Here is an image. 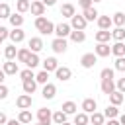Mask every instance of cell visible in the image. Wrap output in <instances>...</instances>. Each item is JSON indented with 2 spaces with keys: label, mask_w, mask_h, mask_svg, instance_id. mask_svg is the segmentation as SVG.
I'll use <instances>...</instances> for the list:
<instances>
[{
  "label": "cell",
  "mask_w": 125,
  "mask_h": 125,
  "mask_svg": "<svg viewBox=\"0 0 125 125\" xmlns=\"http://www.w3.org/2000/svg\"><path fill=\"white\" fill-rule=\"evenodd\" d=\"M70 33H72V27H70V23H66V21H61V23H57V25H55V37L66 39V37H70Z\"/></svg>",
  "instance_id": "6da1fadb"
},
{
  "label": "cell",
  "mask_w": 125,
  "mask_h": 125,
  "mask_svg": "<svg viewBox=\"0 0 125 125\" xmlns=\"http://www.w3.org/2000/svg\"><path fill=\"white\" fill-rule=\"evenodd\" d=\"M35 117H37V121L43 123V125H51V123H53V111H51L49 107H39Z\"/></svg>",
  "instance_id": "7a4b0ae2"
},
{
  "label": "cell",
  "mask_w": 125,
  "mask_h": 125,
  "mask_svg": "<svg viewBox=\"0 0 125 125\" xmlns=\"http://www.w3.org/2000/svg\"><path fill=\"white\" fill-rule=\"evenodd\" d=\"M86 25H88V21H86V18H84L82 14H74V16L70 18V27H72V29L84 31V29H86Z\"/></svg>",
  "instance_id": "3957f363"
},
{
  "label": "cell",
  "mask_w": 125,
  "mask_h": 125,
  "mask_svg": "<svg viewBox=\"0 0 125 125\" xmlns=\"http://www.w3.org/2000/svg\"><path fill=\"white\" fill-rule=\"evenodd\" d=\"M96 62H98L96 53H84V55L80 57V66H82V68H94Z\"/></svg>",
  "instance_id": "277c9868"
},
{
  "label": "cell",
  "mask_w": 125,
  "mask_h": 125,
  "mask_svg": "<svg viewBox=\"0 0 125 125\" xmlns=\"http://www.w3.org/2000/svg\"><path fill=\"white\" fill-rule=\"evenodd\" d=\"M51 49H53L57 55L66 53V49H68V41H66V39H61V37H55L53 43H51Z\"/></svg>",
  "instance_id": "5b68a950"
},
{
  "label": "cell",
  "mask_w": 125,
  "mask_h": 125,
  "mask_svg": "<svg viewBox=\"0 0 125 125\" xmlns=\"http://www.w3.org/2000/svg\"><path fill=\"white\" fill-rule=\"evenodd\" d=\"M31 104H33V98H31L29 94H21V96L16 98V105H18V109H29Z\"/></svg>",
  "instance_id": "8992f818"
},
{
  "label": "cell",
  "mask_w": 125,
  "mask_h": 125,
  "mask_svg": "<svg viewBox=\"0 0 125 125\" xmlns=\"http://www.w3.org/2000/svg\"><path fill=\"white\" fill-rule=\"evenodd\" d=\"M2 70L6 72V76H16V74H20V66H18L16 61H6V62L2 64Z\"/></svg>",
  "instance_id": "52a82bcc"
},
{
  "label": "cell",
  "mask_w": 125,
  "mask_h": 125,
  "mask_svg": "<svg viewBox=\"0 0 125 125\" xmlns=\"http://www.w3.org/2000/svg\"><path fill=\"white\" fill-rule=\"evenodd\" d=\"M45 10H47V6H45L41 0H33V2H31V6H29V12H31L35 18L43 16V14H45Z\"/></svg>",
  "instance_id": "ba28073f"
},
{
  "label": "cell",
  "mask_w": 125,
  "mask_h": 125,
  "mask_svg": "<svg viewBox=\"0 0 125 125\" xmlns=\"http://www.w3.org/2000/svg\"><path fill=\"white\" fill-rule=\"evenodd\" d=\"M94 53H96L98 59H100V57H109V55H111V45H109V43H98V45L94 47Z\"/></svg>",
  "instance_id": "9c48e42d"
},
{
  "label": "cell",
  "mask_w": 125,
  "mask_h": 125,
  "mask_svg": "<svg viewBox=\"0 0 125 125\" xmlns=\"http://www.w3.org/2000/svg\"><path fill=\"white\" fill-rule=\"evenodd\" d=\"M80 109H82L84 113H88V115H90V113H94V111L98 109V102H96L94 98H86V100L82 102V105H80Z\"/></svg>",
  "instance_id": "30bf717a"
},
{
  "label": "cell",
  "mask_w": 125,
  "mask_h": 125,
  "mask_svg": "<svg viewBox=\"0 0 125 125\" xmlns=\"http://www.w3.org/2000/svg\"><path fill=\"white\" fill-rule=\"evenodd\" d=\"M25 39V31L21 29V27H14L12 31H10V41L14 43V45H18V43H21Z\"/></svg>",
  "instance_id": "8fae6325"
},
{
  "label": "cell",
  "mask_w": 125,
  "mask_h": 125,
  "mask_svg": "<svg viewBox=\"0 0 125 125\" xmlns=\"http://www.w3.org/2000/svg\"><path fill=\"white\" fill-rule=\"evenodd\" d=\"M43 47H45V43H43L41 37H31V39L27 41V49H29L31 53H39Z\"/></svg>",
  "instance_id": "7c38bea8"
},
{
  "label": "cell",
  "mask_w": 125,
  "mask_h": 125,
  "mask_svg": "<svg viewBox=\"0 0 125 125\" xmlns=\"http://www.w3.org/2000/svg\"><path fill=\"white\" fill-rule=\"evenodd\" d=\"M41 64H43V70H47V72H55V70L61 66L55 57H47L45 61H41Z\"/></svg>",
  "instance_id": "4fadbf2b"
},
{
  "label": "cell",
  "mask_w": 125,
  "mask_h": 125,
  "mask_svg": "<svg viewBox=\"0 0 125 125\" xmlns=\"http://www.w3.org/2000/svg\"><path fill=\"white\" fill-rule=\"evenodd\" d=\"M55 76H57L61 82H66V80L72 78V70H70L68 66H59V68L55 70Z\"/></svg>",
  "instance_id": "5bb4252c"
},
{
  "label": "cell",
  "mask_w": 125,
  "mask_h": 125,
  "mask_svg": "<svg viewBox=\"0 0 125 125\" xmlns=\"http://www.w3.org/2000/svg\"><path fill=\"white\" fill-rule=\"evenodd\" d=\"M41 96H43L45 100H53V98L57 96V86H55L53 82H47V84L43 86V90H41Z\"/></svg>",
  "instance_id": "9a60e30c"
},
{
  "label": "cell",
  "mask_w": 125,
  "mask_h": 125,
  "mask_svg": "<svg viewBox=\"0 0 125 125\" xmlns=\"http://www.w3.org/2000/svg\"><path fill=\"white\" fill-rule=\"evenodd\" d=\"M94 39H96V43H109L111 31H109V29H100V31H96Z\"/></svg>",
  "instance_id": "2e32d148"
},
{
  "label": "cell",
  "mask_w": 125,
  "mask_h": 125,
  "mask_svg": "<svg viewBox=\"0 0 125 125\" xmlns=\"http://www.w3.org/2000/svg\"><path fill=\"white\" fill-rule=\"evenodd\" d=\"M74 14H76V8H74V4L66 2V4H62V6H61V16H62V18H68V20H70Z\"/></svg>",
  "instance_id": "e0dca14e"
},
{
  "label": "cell",
  "mask_w": 125,
  "mask_h": 125,
  "mask_svg": "<svg viewBox=\"0 0 125 125\" xmlns=\"http://www.w3.org/2000/svg\"><path fill=\"white\" fill-rule=\"evenodd\" d=\"M100 88H102V92H104L105 96H109V94H113V92L117 90V88H115V80H102Z\"/></svg>",
  "instance_id": "ac0fdd59"
},
{
  "label": "cell",
  "mask_w": 125,
  "mask_h": 125,
  "mask_svg": "<svg viewBox=\"0 0 125 125\" xmlns=\"http://www.w3.org/2000/svg\"><path fill=\"white\" fill-rule=\"evenodd\" d=\"M82 16L86 18V21H94V20H98V18H100V12H98L94 6H90V8L82 10Z\"/></svg>",
  "instance_id": "d6986e66"
},
{
  "label": "cell",
  "mask_w": 125,
  "mask_h": 125,
  "mask_svg": "<svg viewBox=\"0 0 125 125\" xmlns=\"http://www.w3.org/2000/svg\"><path fill=\"white\" fill-rule=\"evenodd\" d=\"M4 57H6V61H16V57H18V49H16L14 43H10V45L4 47Z\"/></svg>",
  "instance_id": "ffe728a7"
},
{
  "label": "cell",
  "mask_w": 125,
  "mask_h": 125,
  "mask_svg": "<svg viewBox=\"0 0 125 125\" xmlns=\"http://www.w3.org/2000/svg\"><path fill=\"white\" fill-rule=\"evenodd\" d=\"M18 121H20L21 125H27V123H31V121H33V115H31V111H29V109H20V113H18Z\"/></svg>",
  "instance_id": "44dd1931"
},
{
  "label": "cell",
  "mask_w": 125,
  "mask_h": 125,
  "mask_svg": "<svg viewBox=\"0 0 125 125\" xmlns=\"http://www.w3.org/2000/svg\"><path fill=\"white\" fill-rule=\"evenodd\" d=\"M21 88H23V94H35V90H37V82H35V78L33 80H25V82H21Z\"/></svg>",
  "instance_id": "7402d4cb"
},
{
  "label": "cell",
  "mask_w": 125,
  "mask_h": 125,
  "mask_svg": "<svg viewBox=\"0 0 125 125\" xmlns=\"http://www.w3.org/2000/svg\"><path fill=\"white\" fill-rule=\"evenodd\" d=\"M111 55L115 57H125V43L123 41H115L111 45Z\"/></svg>",
  "instance_id": "603a6c76"
},
{
  "label": "cell",
  "mask_w": 125,
  "mask_h": 125,
  "mask_svg": "<svg viewBox=\"0 0 125 125\" xmlns=\"http://www.w3.org/2000/svg\"><path fill=\"white\" fill-rule=\"evenodd\" d=\"M39 64H41V59H39V53H31V55H29V59H27V62H25V66L33 70V68H37Z\"/></svg>",
  "instance_id": "cb8c5ba5"
},
{
  "label": "cell",
  "mask_w": 125,
  "mask_h": 125,
  "mask_svg": "<svg viewBox=\"0 0 125 125\" xmlns=\"http://www.w3.org/2000/svg\"><path fill=\"white\" fill-rule=\"evenodd\" d=\"M61 109H62L66 115H76V109H78V105H76L72 100H68V102H64V104H62V107H61Z\"/></svg>",
  "instance_id": "d4e9b609"
},
{
  "label": "cell",
  "mask_w": 125,
  "mask_h": 125,
  "mask_svg": "<svg viewBox=\"0 0 125 125\" xmlns=\"http://www.w3.org/2000/svg\"><path fill=\"white\" fill-rule=\"evenodd\" d=\"M90 123L92 125H105V115L100 111H94V113H90Z\"/></svg>",
  "instance_id": "484cf974"
},
{
  "label": "cell",
  "mask_w": 125,
  "mask_h": 125,
  "mask_svg": "<svg viewBox=\"0 0 125 125\" xmlns=\"http://www.w3.org/2000/svg\"><path fill=\"white\" fill-rule=\"evenodd\" d=\"M88 123H90V115H88V113L80 111V113H76V115H74L72 125H88Z\"/></svg>",
  "instance_id": "4316f807"
},
{
  "label": "cell",
  "mask_w": 125,
  "mask_h": 125,
  "mask_svg": "<svg viewBox=\"0 0 125 125\" xmlns=\"http://www.w3.org/2000/svg\"><path fill=\"white\" fill-rule=\"evenodd\" d=\"M96 21H98V27H100V29H109V27L113 25V21H111L109 16H100Z\"/></svg>",
  "instance_id": "83f0119b"
},
{
  "label": "cell",
  "mask_w": 125,
  "mask_h": 125,
  "mask_svg": "<svg viewBox=\"0 0 125 125\" xmlns=\"http://www.w3.org/2000/svg\"><path fill=\"white\" fill-rule=\"evenodd\" d=\"M70 41H72V43H84V41H86V31L72 29V33H70Z\"/></svg>",
  "instance_id": "f1b7e54d"
},
{
  "label": "cell",
  "mask_w": 125,
  "mask_h": 125,
  "mask_svg": "<svg viewBox=\"0 0 125 125\" xmlns=\"http://www.w3.org/2000/svg\"><path fill=\"white\" fill-rule=\"evenodd\" d=\"M29 55H31V51L27 49V47H21V49H18V57H16V61L18 62H27V59H29Z\"/></svg>",
  "instance_id": "f546056e"
},
{
  "label": "cell",
  "mask_w": 125,
  "mask_h": 125,
  "mask_svg": "<svg viewBox=\"0 0 125 125\" xmlns=\"http://www.w3.org/2000/svg\"><path fill=\"white\" fill-rule=\"evenodd\" d=\"M123 100H125V96H123L121 92H117V90H115L113 94H109V104H111V105H117V107H119V105L123 104Z\"/></svg>",
  "instance_id": "4dcf8cb0"
},
{
  "label": "cell",
  "mask_w": 125,
  "mask_h": 125,
  "mask_svg": "<svg viewBox=\"0 0 125 125\" xmlns=\"http://www.w3.org/2000/svg\"><path fill=\"white\" fill-rule=\"evenodd\" d=\"M104 115H105V119H117L119 117V109H117V105H107L105 107V111H104Z\"/></svg>",
  "instance_id": "1f68e13d"
},
{
  "label": "cell",
  "mask_w": 125,
  "mask_h": 125,
  "mask_svg": "<svg viewBox=\"0 0 125 125\" xmlns=\"http://www.w3.org/2000/svg\"><path fill=\"white\" fill-rule=\"evenodd\" d=\"M53 123H55V125H62V123H66V113H64L62 109L53 111Z\"/></svg>",
  "instance_id": "d6a6232c"
},
{
  "label": "cell",
  "mask_w": 125,
  "mask_h": 125,
  "mask_svg": "<svg viewBox=\"0 0 125 125\" xmlns=\"http://www.w3.org/2000/svg\"><path fill=\"white\" fill-rule=\"evenodd\" d=\"M111 21H113L115 27H125V14L123 12H115L111 16Z\"/></svg>",
  "instance_id": "836d02e7"
},
{
  "label": "cell",
  "mask_w": 125,
  "mask_h": 125,
  "mask_svg": "<svg viewBox=\"0 0 125 125\" xmlns=\"http://www.w3.org/2000/svg\"><path fill=\"white\" fill-rule=\"evenodd\" d=\"M8 21H10V25H12V27H21V25H23V16L16 12V14H12V16H10V20H8Z\"/></svg>",
  "instance_id": "e575fe53"
},
{
  "label": "cell",
  "mask_w": 125,
  "mask_h": 125,
  "mask_svg": "<svg viewBox=\"0 0 125 125\" xmlns=\"http://www.w3.org/2000/svg\"><path fill=\"white\" fill-rule=\"evenodd\" d=\"M29 6H31L29 0H16V10H18V14H25V12H29Z\"/></svg>",
  "instance_id": "d590c367"
},
{
  "label": "cell",
  "mask_w": 125,
  "mask_h": 125,
  "mask_svg": "<svg viewBox=\"0 0 125 125\" xmlns=\"http://www.w3.org/2000/svg\"><path fill=\"white\" fill-rule=\"evenodd\" d=\"M10 16H12V8H10V4L0 2V18H2V20H10Z\"/></svg>",
  "instance_id": "8d00e7d4"
},
{
  "label": "cell",
  "mask_w": 125,
  "mask_h": 125,
  "mask_svg": "<svg viewBox=\"0 0 125 125\" xmlns=\"http://www.w3.org/2000/svg\"><path fill=\"white\" fill-rule=\"evenodd\" d=\"M111 39L113 41H125V27H115L111 31Z\"/></svg>",
  "instance_id": "74e56055"
},
{
  "label": "cell",
  "mask_w": 125,
  "mask_h": 125,
  "mask_svg": "<svg viewBox=\"0 0 125 125\" xmlns=\"http://www.w3.org/2000/svg\"><path fill=\"white\" fill-rule=\"evenodd\" d=\"M47 23H49V20L45 18V16H39V18H35V29L41 33L45 27H47Z\"/></svg>",
  "instance_id": "f35d334b"
},
{
  "label": "cell",
  "mask_w": 125,
  "mask_h": 125,
  "mask_svg": "<svg viewBox=\"0 0 125 125\" xmlns=\"http://www.w3.org/2000/svg\"><path fill=\"white\" fill-rule=\"evenodd\" d=\"M113 76H115V68H102V72H100L102 80H113Z\"/></svg>",
  "instance_id": "ab89813d"
},
{
  "label": "cell",
  "mask_w": 125,
  "mask_h": 125,
  "mask_svg": "<svg viewBox=\"0 0 125 125\" xmlns=\"http://www.w3.org/2000/svg\"><path fill=\"white\" fill-rule=\"evenodd\" d=\"M20 78H21V82L33 80V78H35V72H33L31 68H23V70H20Z\"/></svg>",
  "instance_id": "60d3db41"
},
{
  "label": "cell",
  "mask_w": 125,
  "mask_h": 125,
  "mask_svg": "<svg viewBox=\"0 0 125 125\" xmlns=\"http://www.w3.org/2000/svg\"><path fill=\"white\" fill-rule=\"evenodd\" d=\"M35 82L45 86V84L49 82V72H47V70H41V72H37V74H35Z\"/></svg>",
  "instance_id": "b9f144b4"
},
{
  "label": "cell",
  "mask_w": 125,
  "mask_h": 125,
  "mask_svg": "<svg viewBox=\"0 0 125 125\" xmlns=\"http://www.w3.org/2000/svg\"><path fill=\"white\" fill-rule=\"evenodd\" d=\"M113 68H115V70H119V72H125V57H117V59H115V64H113Z\"/></svg>",
  "instance_id": "7bdbcfd3"
},
{
  "label": "cell",
  "mask_w": 125,
  "mask_h": 125,
  "mask_svg": "<svg viewBox=\"0 0 125 125\" xmlns=\"http://www.w3.org/2000/svg\"><path fill=\"white\" fill-rule=\"evenodd\" d=\"M115 88H117V92L125 94V76H123V78H119V80H115Z\"/></svg>",
  "instance_id": "ee69618b"
},
{
  "label": "cell",
  "mask_w": 125,
  "mask_h": 125,
  "mask_svg": "<svg viewBox=\"0 0 125 125\" xmlns=\"http://www.w3.org/2000/svg\"><path fill=\"white\" fill-rule=\"evenodd\" d=\"M8 94H10L8 86H6V84H0V100H6V98H8Z\"/></svg>",
  "instance_id": "f6af8a7d"
},
{
  "label": "cell",
  "mask_w": 125,
  "mask_h": 125,
  "mask_svg": "<svg viewBox=\"0 0 125 125\" xmlns=\"http://www.w3.org/2000/svg\"><path fill=\"white\" fill-rule=\"evenodd\" d=\"M78 6H80L82 10H86V8L94 6V2H92V0H78Z\"/></svg>",
  "instance_id": "bcb514c9"
},
{
  "label": "cell",
  "mask_w": 125,
  "mask_h": 125,
  "mask_svg": "<svg viewBox=\"0 0 125 125\" xmlns=\"http://www.w3.org/2000/svg\"><path fill=\"white\" fill-rule=\"evenodd\" d=\"M0 35L6 39V37H10V29L8 27H4V25H0Z\"/></svg>",
  "instance_id": "7dc6e473"
},
{
  "label": "cell",
  "mask_w": 125,
  "mask_h": 125,
  "mask_svg": "<svg viewBox=\"0 0 125 125\" xmlns=\"http://www.w3.org/2000/svg\"><path fill=\"white\" fill-rule=\"evenodd\" d=\"M6 123H8V117L4 111H0V125H6Z\"/></svg>",
  "instance_id": "c3c4849f"
},
{
  "label": "cell",
  "mask_w": 125,
  "mask_h": 125,
  "mask_svg": "<svg viewBox=\"0 0 125 125\" xmlns=\"http://www.w3.org/2000/svg\"><path fill=\"white\" fill-rule=\"evenodd\" d=\"M41 2H43L47 8H51V6H55V4H57V0H41Z\"/></svg>",
  "instance_id": "681fc988"
},
{
  "label": "cell",
  "mask_w": 125,
  "mask_h": 125,
  "mask_svg": "<svg viewBox=\"0 0 125 125\" xmlns=\"http://www.w3.org/2000/svg\"><path fill=\"white\" fill-rule=\"evenodd\" d=\"M105 125H121V123H119V119H109Z\"/></svg>",
  "instance_id": "f907efd6"
},
{
  "label": "cell",
  "mask_w": 125,
  "mask_h": 125,
  "mask_svg": "<svg viewBox=\"0 0 125 125\" xmlns=\"http://www.w3.org/2000/svg\"><path fill=\"white\" fill-rule=\"evenodd\" d=\"M4 80H6V72L0 68V84H4Z\"/></svg>",
  "instance_id": "816d5d0a"
},
{
  "label": "cell",
  "mask_w": 125,
  "mask_h": 125,
  "mask_svg": "<svg viewBox=\"0 0 125 125\" xmlns=\"http://www.w3.org/2000/svg\"><path fill=\"white\" fill-rule=\"evenodd\" d=\"M6 125H21V123H20L18 119H8V123H6Z\"/></svg>",
  "instance_id": "f5cc1de1"
},
{
  "label": "cell",
  "mask_w": 125,
  "mask_h": 125,
  "mask_svg": "<svg viewBox=\"0 0 125 125\" xmlns=\"http://www.w3.org/2000/svg\"><path fill=\"white\" fill-rule=\"evenodd\" d=\"M117 119H119V123H121V125H125V113H119V117H117Z\"/></svg>",
  "instance_id": "db71d44e"
},
{
  "label": "cell",
  "mask_w": 125,
  "mask_h": 125,
  "mask_svg": "<svg viewBox=\"0 0 125 125\" xmlns=\"http://www.w3.org/2000/svg\"><path fill=\"white\" fill-rule=\"evenodd\" d=\"M2 43H4V37H2V35H0V45H2Z\"/></svg>",
  "instance_id": "11a10c76"
},
{
  "label": "cell",
  "mask_w": 125,
  "mask_h": 125,
  "mask_svg": "<svg viewBox=\"0 0 125 125\" xmlns=\"http://www.w3.org/2000/svg\"><path fill=\"white\" fill-rule=\"evenodd\" d=\"M62 125H72V123H68V121H66V123H62Z\"/></svg>",
  "instance_id": "9f6ffc18"
},
{
  "label": "cell",
  "mask_w": 125,
  "mask_h": 125,
  "mask_svg": "<svg viewBox=\"0 0 125 125\" xmlns=\"http://www.w3.org/2000/svg\"><path fill=\"white\" fill-rule=\"evenodd\" d=\"M92 2H94V4H96V2H102V0H92Z\"/></svg>",
  "instance_id": "6f0895ef"
},
{
  "label": "cell",
  "mask_w": 125,
  "mask_h": 125,
  "mask_svg": "<svg viewBox=\"0 0 125 125\" xmlns=\"http://www.w3.org/2000/svg\"><path fill=\"white\" fill-rule=\"evenodd\" d=\"M35 125H43V123H39V121H37V123H35Z\"/></svg>",
  "instance_id": "680465c9"
},
{
  "label": "cell",
  "mask_w": 125,
  "mask_h": 125,
  "mask_svg": "<svg viewBox=\"0 0 125 125\" xmlns=\"http://www.w3.org/2000/svg\"><path fill=\"white\" fill-rule=\"evenodd\" d=\"M29 2H33V0H29Z\"/></svg>",
  "instance_id": "91938a15"
}]
</instances>
